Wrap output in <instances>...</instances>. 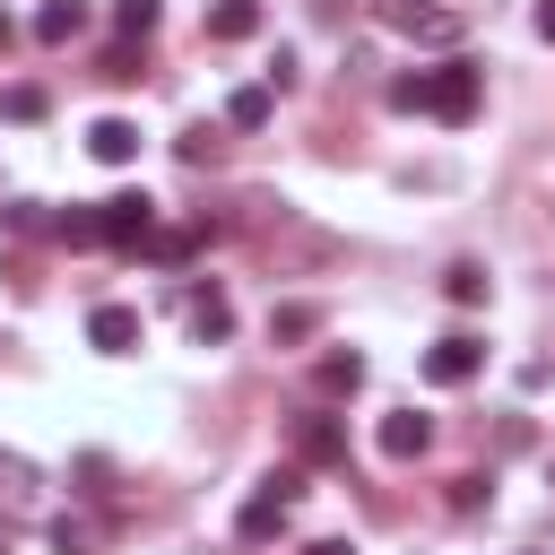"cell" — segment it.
<instances>
[{
	"label": "cell",
	"instance_id": "cell-3",
	"mask_svg": "<svg viewBox=\"0 0 555 555\" xmlns=\"http://www.w3.org/2000/svg\"><path fill=\"white\" fill-rule=\"evenodd\" d=\"M382 26H399L408 43H460V9H434V0H382Z\"/></svg>",
	"mask_w": 555,
	"mask_h": 555
},
{
	"label": "cell",
	"instance_id": "cell-4",
	"mask_svg": "<svg viewBox=\"0 0 555 555\" xmlns=\"http://www.w3.org/2000/svg\"><path fill=\"white\" fill-rule=\"evenodd\" d=\"M95 225H104V243H147L156 234V199L147 191H113V199H95Z\"/></svg>",
	"mask_w": 555,
	"mask_h": 555
},
{
	"label": "cell",
	"instance_id": "cell-6",
	"mask_svg": "<svg viewBox=\"0 0 555 555\" xmlns=\"http://www.w3.org/2000/svg\"><path fill=\"white\" fill-rule=\"evenodd\" d=\"M87 338H95L104 356H130V347L147 338V321H139V304H95V312H87Z\"/></svg>",
	"mask_w": 555,
	"mask_h": 555
},
{
	"label": "cell",
	"instance_id": "cell-2",
	"mask_svg": "<svg viewBox=\"0 0 555 555\" xmlns=\"http://www.w3.org/2000/svg\"><path fill=\"white\" fill-rule=\"evenodd\" d=\"M286 442H295L304 468H347V416H330V408H304L286 425Z\"/></svg>",
	"mask_w": 555,
	"mask_h": 555
},
{
	"label": "cell",
	"instance_id": "cell-16",
	"mask_svg": "<svg viewBox=\"0 0 555 555\" xmlns=\"http://www.w3.org/2000/svg\"><path fill=\"white\" fill-rule=\"evenodd\" d=\"M442 295H451V304H486V269H477V260H451V269H442Z\"/></svg>",
	"mask_w": 555,
	"mask_h": 555
},
{
	"label": "cell",
	"instance_id": "cell-10",
	"mask_svg": "<svg viewBox=\"0 0 555 555\" xmlns=\"http://www.w3.org/2000/svg\"><path fill=\"white\" fill-rule=\"evenodd\" d=\"M312 382H321V399H356V390H364V356H356V347H330V356L312 364Z\"/></svg>",
	"mask_w": 555,
	"mask_h": 555
},
{
	"label": "cell",
	"instance_id": "cell-1",
	"mask_svg": "<svg viewBox=\"0 0 555 555\" xmlns=\"http://www.w3.org/2000/svg\"><path fill=\"white\" fill-rule=\"evenodd\" d=\"M477 95H486V69L477 61H442L425 78H399L390 87V104H425L434 121H477Z\"/></svg>",
	"mask_w": 555,
	"mask_h": 555
},
{
	"label": "cell",
	"instance_id": "cell-20",
	"mask_svg": "<svg viewBox=\"0 0 555 555\" xmlns=\"http://www.w3.org/2000/svg\"><path fill=\"white\" fill-rule=\"evenodd\" d=\"M95 69H104V78H113V87H130V78H139V61H130V43H113V52H104V61H95Z\"/></svg>",
	"mask_w": 555,
	"mask_h": 555
},
{
	"label": "cell",
	"instance_id": "cell-8",
	"mask_svg": "<svg viewBox=\"0 0 555 555\" xmlns=\"http://www.w3.org/2000/svg\"><path fill=\"white\" fill-rule=\"evenodd\" d=\"M87 156H95V165H130V156H139V121H121V113L87 121Z\"/></svg>",
	"mask_w": 555,
	"mask_h": 555
},
{
	"label": "cell",
	"instance_id": "cell-13",
	"mask_svg": "<svg viewBox=\"0 0 555 555\" xmlns=\"http://www.w3.org/2000/svg\"><path fill=\"white\" fill-rule=\"evenodd\" d=\"M69 35H87V0H43L35 9V43H69Z\"/></svg>",
	"mask_w": 555,
	"mask_h": 555
},
{
	"label": "cell",
	"instance_id": "cell-22",
	"mask_svg": "<svg viewBox=\"0 0 555 555\" xmlns=\"http://www.w3.org/2000/svg\"><path fill=\"white\" fill-rule=\"evenodd\" d=\"M304 555H356V546H347V538H321V546H304Z\"/></svg>",
	"mask_w": 555,
	"mask_h": 555
},
{
	"label": "cell",
	"instance_id": "cell-23",
	"mask_svg": "<svg viewBox=\"0 0 555 555\" xmlns=\"http://www.w3.org/2000/svg\"><path fill=\"white\" fill-rule=\"evenodd\" d=\"M9 35H17V26H9V17H0V43H9Z\"/></svg>",
	"mask_w": 555,
	"mask_h": 555
},
{
	"label": "cell",
	"instance_id": "cell-17",
	"mask_svg": "<svg viewBox=\"0 0 555 555\" xmlns=\"http://www.w3.org/2000/svg\"><path fill=\"white\" fill-rule=\"evenodd\" d=\"M0 113H9V121H43V87H35V78H17V87L0 95Z\"/></svg>",
	"mask_w": 555,
	"mask_h": 555
},
{
	"label": "cell",
	"instance_id": "cell-5",
	"mask_svg": "<svg viewBox=\"0 0 555 555\" xmlns=\"http://www.w3.org/2000/svg\"><path fill=\"white\" fill-rule=\"evenodd\" d=\"M477 364H486V347H477L468 330H451V338H434V347H425V382H434V390L477 382Z\"/></svg>",
	"mask_w": 555,
	"mask_h": 555
},
{
	"label": "cell",
	"instance_id": "cell-15",
	"mask_svg": "<svg viewBox=\"0 0 555 555\" xmlns=\"http://www.w3.org/2000/svg\"><path fill=\"white\" fill-rule=\"evenodd\" d=\"M312 330H321V304H278V312H269V338H278V347H295V338H312Z\"/></svg>",
	"mask_w": 555,
	"mask_h": 555
},
{
	"label": "cell",
	"instance_id": "cell-9",
	"mask_svg": "<svg viewBox=\"0 0 555 555\" xmlns=\"http://www.w3.org/2000/svg\"><path fill=\"white\" fill-rule=\"evenodd\" d=\"M425 442H434V416H416V408L382 416V460H425Z\"/></svg>",
	"mask_w": 555,
	"mask_h": 555
},
{
	"label": "cell",
	"instance_id": "cell-12",
	"mask_svg": "<svg viewBox=\"0 0 555 555\" xmlns=\"http://www.w3.org/2000/svg\"><path fill=\"white\" fill-rule=\"evenodd\" d=\"M191 338H208V347L234 338V304H225L217 286H191Z\"/></svg>",
	"mask_w": 555,
	"mask_h": 555
},
{
	"label": "cell",
	"instance_id": "cell-11",
	"mask_svg": "<svg viewBox=\"0 0 555 555\" xmlns=\"http://www.w3.org/2000/svg\"><path fill=\"white\" fill-rule=\"evenodd\" d=\"M260 35V0H208V43H251Z\"/></svg>",
	"mask_w": 555,
	"mask_h": 555
},
{
	"label": "cell",
	"instance_id": "cell-19",
	"mask_svg": "<svg viewBox=\"0 0 555 555\" xmlns=\"http://www.w3.org/2000/svg\"><path fill=\"white\" fill-rule=\"evenodd\" d=\"M113 26H121V35H130V43H139V35H147V26H156V0H113Z\"/></svg>",
	"mask_w": 555,
	"mask_h": 555
},
{
	"label": "cell",
	"instance_id": "cell-7",
	"mask_svg": "<svg viewBox=\"0 0 555 555\" xmlns=\"http://www.w3.org/2000/svg\"><path fill=\"white\" fill-rule=\"evenodd\" d=\"M286 520H295V494L260 486V494H251V503L234 512V538H251V546H260V538H286Z\"/></svg>",
	"mask_w": 555,
	"mask_h": 555
},
{
	"label": "cell",
	"instance_id": "cell-21",
	"mask_svg": "<svg viewBox=\"0 0 555 555\" xmlns=\"http://www.w3.org/2000/svg\"><path fill=\"white\" fill-rule=\"evenodd\" d=\"M538 35H546V43H555V0H538Z\"/></svg>",
	"mask_w": 555,
	"mask_h": 555
},
{
	"label": "cell",
	"instance_id": "cell-18",
	"mask_svg": "<svg viewBox=\"0 0 555 555\" xmlns=\"http://www.w3.org/2000/svg\"><path fill=\"white\" fill-rule=\"evenodd\" d=\"M52 234H61L69 251H87V243H104V225H95V208H69V217H61Z\"/></svg>",
	"mask_w": 555,
	"mask_h": 555
},
{
	"label": "cell",
	"instance_id": "cell-14",
	"mask_svg": "<svg viewBox=\"0 0 555 555\" xmlns=\"http://www.w3.org/2000/svg\"><path fill=\"white\" fill-rule=\"evenodd\" d=\"M269 104H278V87H234V95H225V121H234V130H260Z\"/></svg>",
	"mask_w": 555,
	"mask_h": 555
}]
</instances>
